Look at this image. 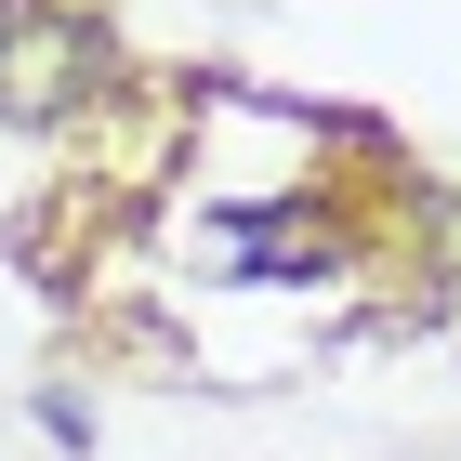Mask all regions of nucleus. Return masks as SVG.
I'll return each instance as SVG.
<instances>
[{
  "label": "nucleus",
  "mask_w": 461,
  "mask_h": 461,
  "mask_svg": "<svg viewBox=\"0 0 461 461\" xmlns=\"http://www.w3.org/2000/svg\"><path fill=\"white\" fill-rule=\"evenodd\" d=\"M40 435H53V448H93V409H79V395L53 383V395H40Z\"/></svg>",
  "instance_id": "1"
}]
</instances>
